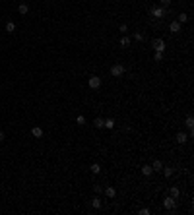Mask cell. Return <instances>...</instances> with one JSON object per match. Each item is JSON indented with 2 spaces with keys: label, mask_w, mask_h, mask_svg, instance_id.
<instances>
[{
  "label": "cell",
  "mask_w": 194,
  "mask_h": 215,
  "mask_svg": "<svg viewBox=\"0 0 194 215\" xmlns=\"http://www.w3.org/2000/svg\"><path fill=\"white\" fill-rule=\"evenodd\" d=\"M165 14H167V8H163V6H154L150 10V16H154L155 19H161Z\"/></svg>",
  "instance_id": "obj_2"
},
{
  "label": "cell",
  "mask_w": 194,
  "mask_h": 215,
  "mask_svg": "<svg viewBox=\"0 0 194 215\" xmlns=\"http://www.w3.org/2000/svg\"><path fill=\"white\" fill-rule=\"evenodd\" d=\"M89 171H91L93 175H99V172H101V165H99V163H93L91 167H89Z\"/></svg>",
  "instance_id": "obj_17"
},
{
  "label": "cell",
  "mask_w": 194,
  "mask_h": 215,
  "mask_svg": "<svg viewBox=\"0 0 194 215\" xmlns=\"http://www.w3.org/2000/svg\"><path fill=\"white\" fill-rule=\"evenodd\" d=\"M175 205H177V200H175V198L169 196V198H165V200H163V208L169 209V211H171V209H175Z\"/></svg>",
  "instance_id": "obj_4"
},
{
  "label": "cell",
  "mask_w": 194,
  "mask_h": 215,
  "mask_svg": "<svg viewBox=\"0 0 194 215\" xmlns=\"http://www.w3.org/2000/svg\"><path fill=\"white\" fill-rule=\"evenodd\" d=\"M18 12H19L22 16H25L27 12H29V4H27V2H22V4L18 6Z\"/></svg>",
  "instance_id": "obj_9"
},
{
  "label": "cell",
  "mask_w": 194,
  "mask_h": 215,
  "mask_svg": "<svg viewBox=\"0 0 194 215\" xmlns=\"http://www.w3.org/2000/svg\"><path fill=\"white\" fill-rule=\"evenodd\" d=\"M151 169H154V171H161V169H163V161L155 159L154 163H151Z\"/></svg>",
  "instance_id": "obj_12"
},
{
  "label": "cell",
  "mask_w": 194,
  "mask_h": 215,
  "mask_svg": "<svg viewBox=\"0 0 194 215\" xmlns=\"http://www.w3.org/2000/svg\"><path fill=\"white\" fill-rule=\"evenodd\" d=\"M159 2H161L163 8H169V6H171V0H159Z\"/></svg>",
  "instance_id": "obj_26"
},
{
  "label": "cell",
  "mask_w": 194,
  "mask_h": 215,
  "mask_svg": "<svg viewBox=\"0 0 194 215\" xmlns=\"http://www.w3.org/2000/svg\"><path fill=\"white\" fill-rule=\"evenodd\" d=\"M169 192H171V198H175V200L181 196V190L177 188V186H171V190H169Z\"/></svg>",
  "instance_id": "obj_16"
},
{
  "label": "cell",
  "mask_w": 194,
  "mask_h": 215,
  "mask_svg": "<svg viewBox=\"0 0 194 215\" xmlns=\"http://www.w3.org/2000/svg\"><path fill=\"white\" fill-rule=\"evenodd\" d=\"M0 142H4V132L0 130Z\"/></svg>",
  "instance_id": "obj_30"
},
{
  "label": "cell",
  "mask_w": 194,
  "mask_h": 215,
  "mask_svg": "<svg viewBox=\"0 0 194 215\" xmlns=\"http://www.w3.org/2000/svg\"><path fill=\"white\" fill-rule=\"evenodd\" d=\"M181 29H183V23H179V22H171L169 23V31L171 33H179Z\"/></svg>",
  "instance_id": "obj_6"
},
{
  "label": "cell",
  "mask_w": 194,
  "mask_h": 215,
  "mask_svg": "<svg viewBox=\"0 0 194 215\" xmlns=\"http://www.w3.org/2000/svg\"><path fill=\"white\" fill-rule=\"evenodd\" d=\"M103 192H105L107 198H115V196H117V190H115L113 186H107V188H103Z\"/></svg>",
  "instance_id": "obj_7"
},
{
  "label": "cell",
  "mask_w": 194,
  "mask_h": 215,
  "mask_svg": "<svg viewBox=\"0 0 194 215\" xmlns=\"http://www.w3.org/2000/svg\"><path fill=\"white\" fill-rule=\"evenodd\" d=\"M140 213H142V215H150V209H148V208H142V209H140Z\"/></svg>",
  "instance_id": "obj_29"
},
{
  "label": "cell",
  "mask_w": 194,
  "mask_h": 215,
  "mask_svg": "<svg viewBox=\"0 0 194 215\" xmlns=\"http://www.w3.org/2000/svg\"><path fill=\"white\" fill-rule=\"evenodd\" d=\"M6 31H8V33H14V31H16V23H14V22H8V23H6Z\"/></svg>",
  "instance_id": "obj_22"
},
{
  "label": "cell",
  "mask_w": 194,
  "mask_h": 215,
  "mask_svg": "<svg viewBox=\"0 0 194 215\" xmlns=\"http://www.w3.org/2000/svg\"><path fill=\"white\" fill-rule=\"evenodd\" d=\"M91 205H93V208H95V209H99V208H101V205H103L101 198H99V196H95V198H93V200H91Z\"/></svg>",
  "instance_id": "obj_13"
},
{
  "label": "cell",
  "mask_w": 194,
  "mask_h": 215,
  "mask_svg": "<svg viewBox=\"0 0 194 215\" xmlns=\"http://www.w3.org/2000/svg\"><path fill=\"white\" fill-rule=\"evenodd\" d=\"M177 22H179V23H187V22H188V14H179Z\"/></svg>",
  "instance_id": "obj_21"
},
{
  "label": "cell",
  "mask_w": 194,
  "mask_h": 215,
  "mask_svg": "<svg viewBox=\"0 0 194 215\" xmlns=\"http://www.w3.org/2000/svg\"><path fill=\"white\" fill-rule=\"evenodd\" d=\"M118 31H121V33H126V31H128V25H126V23H122V25L118 27Z\"/></svg>",
  "instance_id": "obj_27"
},
{
  "label": "cell",
  "mask_w": 194,
  "mask_h": 215,
  "mask_svg": "<svg viewBox=\"0 0 194 215\" xmlns=\"http://www.w3.org/2000/svg\"><path fill=\"white\" fill-rule=\"evenodd\" d=\"M161 171H163L165 178H169V176H173V171H175V169H171V167H165V165H163V169H161Z\"/></svg>",
  "instance_id": "obj_15"
},
{
  "label": "cell",
  "mask_w": 194,
  "mask_h": 215,
  "mask_svg": "<svg viewBox=\"0 0 194 215\" xmlns=\"http://www.w3.org/2000/svg\"><path fill=\"white\" fill-rule=\"evenodd\" d=\"M142 175H144V176H151V175H154L151 165H144V167H142Z\"/></svg>",
  "instance_id": "obj_11"
},
{
  "label": "cell",
  "mask_w": 194,
  "mask_h": 215,
  "mask_svg": "<svg viewBox=\"0 0 194 215\" xmlns=\"http://www.w3.org/2000/svg\"><path fill=\"white\" fill-rule=\"evenodd\" d=\"M144 39H146V37H144V33H142V31H134V41H138V43H142Z\"/></svg>",
  "instance_id": "obj_19"
},
{
  "label": "cell",
  "mask_w": 194,
  "mask_h": 215,
  "mask_svg": "<svg viewBox=\"0 0 194 215\" xmlns=\"http://www.w3.org/2000/svg\"><path fill=\"white\" fill-rule=\"evenodd\" d=\"M187 142H188V136L184 134V132H179V134H177V143L183 146V143H187Z\"/></svg>",
  "instance_id": "obj_8"
},
{
  "label": "cell",
  "mask_w": 194,
  "mask_h": 215,
  "mask_svg": "<svg viewBox=\"0 0 194 215\" xmlns=\"http://www.w3.org/2000/svg\"><path fill=\"white\" fill-rule=\"evenodd\" d=\"M93 126H95V128H103V126H105V118L97 116L95 120H93Z\"/></svg>",
  "instance_id": "obj_14"
},
{
  "label": "cell",
  "mask_w": 194,
  "mask_h": 215,
  "mask_svg": "<svg viewBox=\"0 0 194 215\" xmlns=\"http://www.w3.org/2000/svg\"><path fill=\"white\" fill-rule=\"evenodd\" d=\"M128 45H130V39H128V37H121V47H128Z\"/></svg>",
  "instance_id": "obj_23"
},
{
  "label": "cell",
  "mask_w": 194,
  "mask_h": 215,
  "mask_svg": "<svg viewBox=\"0 0 194 215\" xmlns=\"http://www.w3.org/2000/svg\"><path fill=\"white\" fill-rule=\"evenodd\" d=\"M154 58L157 60V62H161V60H163V52H155V54H154Z\"/></svg>",
  "instance_id": "obj_25"
},
{
  "label": "cell",
  "mask_w": 194,
  "mask_h": 215,
  "mask_svg": "<svg viewBox=\"0 0 194 215\" xmlns=\"http://www.w3.org/2000/svg\"><path fill=\"white\" fill-rule=\"evenodd\" d=\"M151 49H154L155 52H165V49H167V43H165L161 37H157V39L151 41Z\"/></svg>",
  "instance_id": "obj_1"
},
{
  "label": "cell",
  "mask_w": 194,
  "mask_h": 215,
  "mask_svg": "<svg viewBox=\"0 0 194 215\" xmlns=\"http://www.w3.org/2000/svg\"><path fill=\"white\" fill-rule=\"evenodd\" d=\"M184 126H187L188 130H192V126H194V118H192V116H187V120H184Z\"/></svg>",
  "instance_id": "obj_20"
},
{
  "label": "cell",
  "mask_w": 194,
  "mask_h": 215,
  "mask_svg": "<svg viewBox=\"0 0 194 215\" xmlns=\"http://www.w3.org/2000/svg\"><path fill=\"white\" fill-rule=\"evenodd\" d=\"M93 190H95V194H101V192H103V186L95 184V186H93Z\"/></svg>",
  "instance_id": "obj_28"
},
{
  "label": "cell",
  "mask_w": 194,
  "mask_h": 215,
  "mask_svg": "<svg viewBox=\"0 0 194 215\" xmlns=\"http://www.w3.org/2000/svg\"><path fill=\"white\" fill-rule=\"evenodd\" d=\"M76 124H78V126H84V124H85V116H82V114H80V116L76 118Z\"/></svg>",
  "instance_id": "obj_24"
},
{
  "label": "cell",
  "mask_w": 194,
  "mask_h": 215,
  "mask_svg": "<svg viewBox=\"0 0 194 215\" xmlns=\"http://www.w3.org/2000/svg\"><path fill=\"white\" fill-rule=\"evenodd\" d=\"M122 74H124V66L122 64H113L111 66V76L113 78H121Z\"/></svg>",
  "instance_id": "obj_3"
},
{
  "label": "cell",
  "mask_w": 194,
  "mask_h": 215,
  "mask_svg": "<svg viewBox=\"0 0 194 215\" xmlns=\"http://www.w3.org/2000/svg\"><path fill=\"white\" fill-rule=\"evenodd\" d=\"M103 128H107V130H113V128H115V120H113V118H105V126H103Z\"/></svg>",
  "instance_id": "obj_18"
},
{
  "label": "cell",
  "mask_w": 194,
  "mask_h": 215,
  "mask_svg": "<svg viewBox=\"0 0 194 215\" xmlns=\"http://www.w3.org/2000/svg\"><path fill=\"white\" fill-rule=\"evenodd\" d=\"M31 136L33 138H43V128H39V126L31 128Z\"/></svg>",
  "instance_id": "obj_10"
},
{
  "label": "cell",
  "mask_w": 194,
  "mask_h": 215,
  "mask_svg": "<svg viewBox=\"0 0 194 215\" xmlns=\"http://www.w3.org/2000/svg\"><path fill=\"white\" fill-rule=\"evenodd\" d=\"M89 87L91 89H99L101 87V78L99 76H89Z\"/></svg>",
  "instance_id": "obj_5"
}]
</instances>
